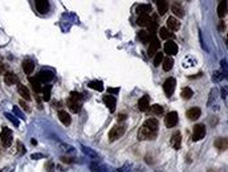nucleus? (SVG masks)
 <instances>
[{"instance_id":"f257e3e1","label":"nucleus","mask_w":228,"mask_h":172,"mask_svg":"<svg viewBox=\"0 0 228 172\" xmlns=\"http://www.w3.org/2000/svg\"><path fill=\"white\" fill-rule=\"evenodd\" d=\"M158 134V121L154 118L147 119L138 131V139L139 140H153Z\"/></svg>"},{"instance_id":"f03ea898","label":"nucleus","mask_w":228,"mask_h":172,"mask_svg":"<svg viewBox=\"0 0 228 172\" xmlns=\"http://www.w3.org/2000/svg\"><path fill=\"white\" fill-rule=\"evenodd\" d=\"M207 134V130H206V126L203 123H198L194 126V130H192V140L194 142H198L203 139Z\"/></svg>"},{"instance_id":"7ed1b4c3","label":"nucleus","mask_w":228,"mask_h":172,"mask_svg":"<svg viewBox=\"0 0 228 172\" xmlns=\"http://www.w3.org/2000/svg\"><path fill=\"white\" fill-rule=\"evenodd\" d=\"M0 140L4 147H9L12 144V131L8 127H3L2 132H0Z\"/></svg>"},{"instance_id":"20e7f679","label":"nucleus","mask_w":228,"mask_h":172,"mask_svg":"<svg viewBox=\"0 0 228 172\" xmlns=\"http://www.w3.org/2000/svg\"><path fill=\"white\" fill-rule=\"evenodd\" d=\"M175 86H176V81H175V78L170 77V78H167V80L165 81V83H163V90H165V93H166V95H167V97H171L172 94H174V91H175Z\"/></svg>"},{"instance_id":"39448f33","label":"nucleus","mask_w":228,"mask_h":172,"mask_svg":"<svg viewBox=\"0 0 228 172\" xmlns=\"http://www.w3.org/2000/svg\"><path fill=\"white\" fill-rule=\"evenodd\" d=\"M125 134V126H114L113 129L110 130V132H109V139H110L112 142L113 140H117L120 139V138Z\"/></svg>"},{"instance_id":"423d86ee","label":"nucleus","mask_w":228,"mask_h":172,"mask_svg":"<svg viewBox=\"0 0 228 172\" xmlns=\"http://www.w3.org/2000/svg\"><path fill=\"white\" fill-rule=\"evenodd\" d=\"M161 48V41L159 38L155 37V36H151L150 38V45H148V49H147V53L150 57H154V55L157 53V51Z\"/></svg>"},{"instance_id":"0eeeda50","label":"nucleus","mask_w":228,"mask_h":172,"mask_svg":"<svg viewBox=\"0 0 228 172\" xmlns=\"http://www.w3.org/2000/svg\"><path fill=\"white\" fill-rule=\"evenodd\" d=\"M36 77H37V80L40 82L45 83V82L52 81L54 78V74H53V72H51V70H41V72H39V74Z\"/></svg>"},{"instance_id":"6e6552de","label":"nucleus","mask_w":228,"mask_h":172,"mask_svg":"<svg viewBox=\"0 0 228 172\" xmlns=\"http://www.w3.org/2000/svg\"><path fill=\"white\" fill-rule=\"evenodd\" d=\"M163 51H165V53H166V55H168V56H174V55H176V53H178V45L175 44V41L170 40V41H167L165 44Z\"/></svg>"},{"instance_id":"1a4fd4ad","label":"nucleus","mask_w":228,"mask_h":172,"mask_svg":"<svg viewBox=\"0 0 228 172\" xmlns=\"http://www.w3.org/2000/svg\"><path fill=\"white\" fill-rule=\"evenodd\" d=\"M103 103L106 105V107H109L110 112H114V111H116V106H117V99H116V97L107 94L106 97H103Z\"/></svg>"},{"instance_id":"9d476101","label":"nucleus","mask_w":228,"mask_h":172,"mask_svg":"<svg viewBox=\"0 0 228 172\" xmlns=\"http://www.w3.org/2000/svg\"><path fill=\"white\" fill-rule=\"evenodd\" d=\"M166 126L167 127H174L178 123V112L176 111H170L165 118Z\"/></svg>"},{"instance_id":"9b49d317","label":"nucleus","mask_w":228,"mask_h":172,"mask_svg":"<svg viewBox=\"0 0 228 172\" xmlns=\"http://www.w3.org/2000/svg\"><path fill=\"white\" fill-rule=\"evenodd\" d=\"M66 105H68L69 109H71V111L72 112H76V114H77V112H80V110H81V102L73 99V98H71V97L68 98Z\"/></svg>"},{"instance_id":"f8f14e48","label":"nucleus","mask_w":228,"mask_h":172,"mask_svg":"<svg viewBox=\"0 0 228 172\" xmlns=\"http://www.w3.org/2000/svg\"><path fill=\"white\" fill-rule=\"evenodd\" d=\"M179 27H180V23H179V20H178L176 17L170 16L167 19V29H168V31L175 32V31L179 29Z\"/></svg>"},{"instance_id":"ddd939ff","label":"nucleus","mask_w":228,"mask_h":172,"mask_svg":"<svg viewBox=\"0 0 228 172\" xmlns=\"http://www.w3.org/2000/svg\"><path fill=\"white\" fill-rule=\"evenodd\" d=\"M171 146L174 150H179L180 148V144H182V136H180V132L179 131H175L174 134L171 135Z\"/></svg>"},{"instance_id":"4468645a","label":"nucleus","mask_w":228,"mask_h":172,"mask_svg":"<svg viewBox=\"0 0 228 172\" xmlns=\"http://www.w3.org/2000/svg\"><path fill=\"white\" fill-rule=\"evenodd\" d=\"M34 4H36V8L40 13H45L49 9V2L48 0H34Z\"/></svg>"},{"instance_id":"2eb2a0df","label":"nucleus","mask_w":228,"mask_h":172,"mask_svg":"<svg viewBox=\"0 0 228 172\" xmlns=\"http://www.w3.org/2000/svg\"><path fill=\"white\" fill-rule=\"evenodd\" d=\"M148 107H150V98L147 95L141 97L139 101H138V109L141 111H146V110H148Z\"/></svg>"},{"instance_id":"dca6fc26","label":"nucleus","mask_w":228,"mask_h":172,"mask_svg":"<svg viewBox=\"0 0 228 172\" xmlns=\"http://www.w3.org/2000/svg\"><path fill=\"white\" fill-rule=\"evenodd\" d=\"M200 114H202V111H200L199 107H191L190 110H187L186 115L190 121H196L198 118H200Z\"/></svg>"},{"instance_id":"f3484780","label":"nucleus","mask_w":228,"mask_h":172,"mask_svg":"<svg viewBox=\"0 0 228 172\" xmlns=\"http://www.w3.org/2000/svg\"><path fill=\"white\" fill-rule=\"evenodd\" d=\"M28 81L31 83L32 89L34 93H40L43 91V87H41V82L37 80V77H28Z\"/></svg>"},{"instance_id":"a211bd4d","label":"nucleus","mask_w":228,"mask_h":172,"mask_svg":"<svg viewBox=\"0 0 228 172\" xmlns=\"http://www.w3.org/2000/svg\"><path fill=\"white\" fill-rule=\"evenodd\" d=\"M21 65H23V70L25 74H28V76L32 74V72L34 70V62L32 60H24Z\"/></svg>"},{"instance_id":"6ab92c4d","label":"nucleus","mask_w":228,"mask_h":172,"mask_svg":"<svg viewBox=\"0 0 228 172\" xmlns=\"http://www.w3.org/2000/svg\"><path fill=\"white\" fill-rule=\"evenodd\" d=\"M171 11H172V13H174L176 17H183V16H185V9H183V7H182L178 2L172 3V6H171Z\"/></svg>"},{"instance_id":"aec40b11","label":"nucleus","mask_w":228,"mask_h":172,"mask_svg":"<svg viewBox=\"0 0 228 172\" xmlns=\"http://www.w3.org/2000/svg\"><path fill=\"white\" fill-rule=\"evenodd\" d=\"M157 7L159 15H165L168 9V0H157Z\"/></svg>"},{"instance_id":"412c9836","label":"nucleus","mask_w":228,"mask_h":172,"mask_svg":"<svg viewBox=\"0 0 228 172\" xmlns=\"http://www.w3.org/2000/svg\"><path fill=\"white\" fill-rule=\"evenodd\" d=\"M4 82H6L7 85H15V83H19V78L16 74H13V73H6V74H4Z\"/></svg>"},{"instance_id":"4be33fe9","label":"nucleus","mask_w":228,"mask_h":172,"mask_svg":"<svg viewBox=\"0 0 228 172\" xmlns=\"http://www.w3.org/2000/svg\"><path fill=\"white\" fill-rule=\"evenodd\" d=\"M58 118H60V121L62 122V125H65V126H69V125H71V122H72L71 115H69L66 111H64V110L58 111Z\"/></svg>"},{"instance_id":"5701e85b","label":"nucleus","mask_w":228,"mask_h":172,"mask_svg":"<svg viewBox=\"0 0 228 172\" xmlns=\"http://www.w3.org/2000/svg\"><path fill=\"white\" fill-rule=\"evenodd\" d=\"M17 90H19V94H20L25 101H31V94H29V90L25 86H23L21 83H17Z\"/></svg>"},{"instance_id":"b1692460","label":"nucleus","mask_w":228,"mask_h":172,"mask_svg":"<svg viewBox=\"0 0 228 172\" xmlns=\"http://www.w3.org/2000/svg\"><path fill=\"white\" fill-rule=\"evenodd\" d=\"M215 147L217 150H221V151L227 150V147H228L227 138H217V139L215 140Z\"/></svg>"},{"instance_id":"393cba45","label":"nucleus","mask_w":228,"mask_h":172,"mask_svg":"<svg viewBox=\"0 0 228 172\" xmlns=\"http://www.w3.org/2000/svg\"><path fill=\"white\" fill-rule=\"evenodd\" d=\"M151 6H148V4H139V6H137L135 8V12L138 15H148V12H151Z\"/></svg>"},{"instance_id":"a878e982","label":"nucleus","mask_w":228,"mask_h":172,"mask_svg":"<svg viewBox=\"0 0 228 172\" xmlns=\"http://www.w3.org/2000/svg\"><path fill=\"white\" fill-rule=\"evenodd\" d=\"M227 15V0H220L219 7H217V16L224 17Z\"/></svg>"},{"instance_id":"bb28decb","label":"nucleus","mask_w":228,"mask_h":172,"mask_svg":"<svg viewBox=\"0 0 228 172\" xmlns=\"http://www.w3.org/2000/svg\"><path fill=\"white\" fill-rule=\"evenodd\" d=\"M151 21V19L148 15H139V17L137 19V24L139 27H147V24Z\"/></svg>"},{"instance_id":"cd10ccee","label":"nucleus","mask_w":228,"mask_h":172,"mask_svg":"<svg viewBox=\"0 0 228 172\" xmlns=\"http://www.w3.org/2000/svg\"><path fill=\"white\" fill-rule=\"evenodd\" d=\"M150 38H151V36L147 31H139L138 32V40L142 41L143 44H148L150 42Z\"/></svg>"},{"instance_id":"c85d7f7f","label":"nucleus","mask_w":228,"mask_h":172,"mask_svg":"<svg viewBox=\"0 0 228 172\" xmlns=\"http://www.w3.org/2000/svg\"><path fill=\"white\" fill-rule=\"evenodd\" d=\"M163 70L165 72H170L172 66H174V60H172V57H167V58H163Z\"/></svg>"},{"instance_id":"c756f323","label":"nucleus","mask_w":228,"mask_h":172,"mask_svg":"<svg viewBox=\"0 0 228 172\" xmlns=\"http://www.w3.org/2000/svg\"><path fill=\"white\" fill-rule=\"evenodd\" d=\"M159 37L163 40H167V38H174V34L171 31H168L167 28H161L159 29Z\"/></svg>"},{"instance_id":"7c9ffc66","label":"nucleus","mask_w":228,"mask_h":172,"mask_svg":"<svg viewBox=\"0 0 228 172\" xmlns=\"http://www.w3.org/2000/svg\"><path fill=\"white\" fill-rule=\"evenodd\" d=\"M88 86L90 87L93 90H97V91H102L103 90V83L102 81H92L88 83Z\"/></svg>"},{"instance_id":"2f4dec72","label":"nucleus","mask_w":228,"mask_h":172,"mask_svg":"<svg viewBox=\"0 0 228 172\" xmlns=\"http://www.w3.org/2000/svg\"><path fill=\"white\" fill-rule=\"evenodd\" d=\"M81 150H82L84 154L89 156V158H94V159L98 158V154H97V152L93 151L92 148H89V147H86V146H81Z\"/></svg>"},{"instance_id":"473e14b6","label":"nucleus","mask_w":228,"mask_h":172,"mask_svg":"<svg viewBox=\"0 0 228 172\" xmlns=\"http://www.w3.org/2000/svg\"><path fill=\"white\" fill-rule=\"evenodd\" d=\"M147 28H148V33H150V36H155L157 33V29H158V24L155 21H150L147 24Z\"/></svg>"},{"instance_id":"72a5a7b5","label":"nucleus","mask_w":228,"mask_h":172,"mask_svg":"<svg viewBox=\"0 0 228 172\" xmlns=\"http://www.w3.org/2000/svg\"><path fill=\"white\" fill-rule=\"evenodd\" d=\"M90 170L93 171V172H109L105 167L103 165H101V164H98V163H92L90 164Z\"/></svg>"},{"instance_id":"f704fd0d","label":"nucleus","mask_w":228,"mask_h":172,"mask_svg":"<svg viewBox=\"0 0 228 172\" xmlns=\"http://www.w3.org/2000/svg\"><path fill=\"white\" fill-rule=\"evenodd\" d=\"M51 90H52V86H51V85H47V86L43 89V93H44L43 99H44V101H49V99H51Z\"/></svg>"},{"instance_id":"c9c22d12","label":"nucleus","mask_w":228,"mask_h":172,"mask_svg":"<svg viewBox=\"0 0 228 172\" xmlns=\"http://www.w3.org/2000/svg\"><path fill=\"white\" fill-rule=\"evenodd\" d=\"M163 61V53L162 52H157L154 55V66H159Z\"/></svg>"},{"instance_id":"e433bc0d","label":"nucleus","mask_w":228,"mask_h":172,"mask_svg":"<svg viewBox=\"0 0 228 172\" xmlns=\"http://www.w3.org/2000/svg\"><path fill=\"white\" fill-rule=\"evenodd\" d=\"M192 90L190 89V87H183V90H182V97L185 98V99H190V98L192 97Z\"/></svg>"},{"instance_id":"4c0bfd02","label":"nucleus","mask_w":228,"mask_h":172,"mask_svg":"<svg viewBox=\"0 0 228 172\" xmlns=\"http://www.w3.org/2000/svg\"><path fill=\"white\" fill-rule=\"evenodd\" d=\"M151 112H154V114H162L163 112V107L161 105H153L151 106Z\"/></svg>"},{"instance_id":"58836bf2","label":"nucleus","mask_w":228,"mask_h":172,"mask_svg":"<svg viewBox=\"0 0 228 172\" xmlns=\"http://www.w3.org/2000/svg\"><path fill=\"white\" fill-rule=\"evenodd\" d=\"M224 77H226V76H224V73H221V72H216V73H214V77H212V80H214L215 82H217V81H221Z\"/></svg>"},{"instance_id":"ea45409f","label":"nucleus","mask_w":228,"mask_h":172,"mask_svg":"<svg viewBox=\"0 0 228 172\" xmlns=\"http://www.w3.org/2000/svg\"><path fill=\"white\" fill-rule=\"evenodd\" d=\"M131 170V163L130 161H126L125 164H123V167H121L120 170H118V172H129Z\"/></svg>"},{"instance_id":"a19ab883","label":"nucleus","mask_w":228,"mask_h":172,"mask_svg":"<svg viewBox=\"0 0 228 172\" xmlns=\"http://www.w3.org/2000/svg\"><path fill=\"white\" fill-rule=\"evenodd\" d=\"M71 98H73V99H76V101H82V95L80 94V93H77V91H72L71 93Z\"/></svg>"},{"instance_id":"79ce46f5","label":"nucleus","mask_w":228,"mask_h":172,"mask_svg":"<svg viewBox=\"0 0 228 172\" xmlns=\"http://www.w3.org/2000/svg\"><path fill=\"white\" fill-rule=\"evenodd\" d=\"M6 117L8 118V119H9V121H11V122H12V123H13L15 126H19V121H17V119H16V118H15L13 115H11V114H8V112H7V114H6Z\"/></svg>"},{"instance_id":"37998d69","label":"nucleus","mask_w":228,"mask_h":172,"mask_svg":"<svg viewBox=\"0 0 228 172\" xmlns=\"http://www.w3.org/2000/svg\"><path fill=\"white\" fill-rule=\"evenodd\" d=\"M61 147L65 151H68V152H72V151H74V147H72V146H69V144H65V143H61Z\"/></svg>"},{"instance_id":"c03bdc74","label":"nucleus","mask_w":228,"mask_h":172,"mask_svg":"<svg viewBox=\"0 0 228 172\" xmlns=\"http://www.w3.org/2000/svg\"><path fill=\"white\" fill-rule=\"evenodd\" d=\"M107 93L109 94H117V93H120V87H109Z\"/></svg>"},{"instance_id":"a18cd8bd","label":"nucleus","mask_w":228,"mask_h":172,"mask_svg":"<svg viewBox=\"0 0 228 172\" xmlns=\"http://www.w3.org/2000/svg\"><path fill=\"white\" fill-rule=\"evenodd\" d=\"M13 112H15V114H16V115H17L19 118H21V119H24V115L21 114V111L19 110L17 107H15V106H13Z\"/></svg>"},{"instance_id":"49530a36","label":"nucleus","mask_w":228,"mask_h":172,"mask_svg":"<svg viewBox=\"0 0 228 172\" xmlns=\"http://www.w3.org/2000/svg\"><path fill=\"white\" fill-rule=\"evenodd\" d=\"M20 106H21V107H23V109L25 110V111H28V112L31 111V107H29V106H28V105H27V103L24 102V101H20Z\"/></svg>"},{"instance_id":"de8ad7c7","label":"nucleus","mask_w":228,"mask_h":172,"mask_svg":"<svg viewBox=\"0 0 228 172\" xmlns=\"http://www.w3.org/2000/svg\"><path fill=\"white\" fill-rule=\"evenodd\" d=\"M215 94H216V91H215V89H212L211 90V93H210V101H208V106L212 103V99H214V97H215Z\"/></svg>"},{"instance_id":"09e8293b","label":"nucleus","mask_w":228,"mask_h":172,"mask_svg":"<svg viewBox=\"0 0 228 172\" xmlns=\"http://www.w3.org/2000/svg\"><path fill=\"white\" fill-rule=\"evenodd\" d=\"M61 161H64V163H74V159L66 158V156H61Z\"/></svg>"},{"instance_id":"8fccbe9b","label":"nucleus","mask_w":228,"mask_h":172,"mask_svg":"<svg viewBox=\"0 0 228 172\" xmlns=\"http://www.w3.org/2000/svg\"><path fill=\"white\" fill-rule=\"evenodd\" d=\"M17 147H19V150H20V154H24V152H25V148L23 147V144L20 143V142H17Z\"/></svg>"},{"instance_id":"3c124183","label":"nucleus","mask_w":228,"mask_h":172,"mask_svg":"<svg viewBox=\"0 0 228 172\" xmlns=\"http://www.w3.org/2000/svg\"><path fill=\"white\" fill-rule=\"evenodd\" d=\"M31 158H32V159H43L44 155H41V154H33Z\"/></svg>"},{"instance_id":"603ef678","label":"nucleus","mask_w":228,"mask_h":172,"mask_svg":"<svg viewBox=\"0 0 228 172\" xmlns=\"http://www.w3.org/2000/svg\"><path fill=\"white\" fill-rule=\"evenodd\" d=\"M47 168H48V172H53V163L52 161H49L47 164Z\"/></svg>"},{"instance_id":"864d4df0","label":"nucleus","mask_w":228,"mask_h":172,"mask_svg":"<svg viewBox=\"0 0 228 172\" xmlns=\"http://www.w3.org/2000/svg\"><path fill=\"white\" fill-rule=\"evenodd\" d=\"M219 29H220V31H224V29H226V23H224V21H220V24H219Z\"/></svg>"},{"instance_id":"5fc2aeb1","label":"nucleus","mask_w":228,"mask_h":172,"mask_svg":"<svg viewBox=\"0 0 228 172\" xmlns=\"http://www.w3.org/2000/svg\"><path fill=\"white\" fill-rule=\"evenodd\" d=\"M126 117H127L126 114H120V115H118V121H125Z\"/></svg>"},{"instance_id":"6e6d98bb","label":"nucleus","mask_w":228,"mask_h":172,"mask_svg":"<svg viewBox=\"0 0 228 172\" xmlns=\"http://www.w3.org/2000/svg\"><path fill=\"white\" fill-rule=\"evenodd\" d=\"M221 98H224V99L227 98V90L226 89H221Z\"/></svg>"},{"instance_id":"4d7b16f0","label":"nucleus","mask_w":228,"mask_h":172,"mask_svg":"<svg viewBox=\"0 0 228 172\" xmlns=\"http://www.w3.org/2000/svg\"><path fill=\"white\" fill-rule=\"evenodd\" d=\"M3 70H4V66L2 64V58H0V73H3Z\"/></svg>"},{"instance_id":"13d9d810","label":"nucleus","mask_w":228,"mask_h":172,"mask_svg":"<svg viewBox=\"0 0 228 172\" xmlns=\"http://www.w3.org/2000/svg\"><path fill=\"white\" fill-rule=\"evenodd\" d=\"M155 172H161V171H155Z\"/></svg>"}]
</instances>
